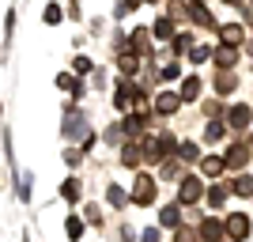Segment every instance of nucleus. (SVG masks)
Masks as SVG:
<instances>
[{
	"instance_id": "f03ea898",
	"label": "nucleus",
	"mask_w": 253,
	"mask_h": 242,
	"mask_svg": "<svg viewBox=\"0 0 253 242\" xmlns=\"http://www.w3.org/2000/svg\"><path fill=\"white\" fill-rule=\"evenodd\" d=\"M215 61H219L223 68H231V64H234V49H219V53H215Z\"/></svg>"
},
{
	"instance_id": "423d86ee",
	"label": "nucleus",
	"mask_w": 253,
	"mask_h": 242,
	"mask_svg": "<svg viewBox=\"0 0 253 242\" xmlns=\"http://www.w3.org/2000/svg\"><path fill=\"white\" fill-rule=\"evenodd\" d=\"M159 106H163V110H174V106H178V98H174V95H163V98H159Z\"/></svg>"
},
{
	"instance_id": "39448f33",
	"label": "nucleus",
	"mask_w": 253,
	"mask_h": 242,
	"mask_svg": "<svg viewBox=\"0 0 253 242\" xmlns=\"http://www.w3.org/2000/svg\"><path fill=\"white\" fill-rule=\"evenodd\" d=\"M155 34H159V38H167V34H170V23L159 19V23H155Z\"/></svg>"
},
{
	"instance_id": "7ed1b4c3",
	"label": "nucleus",
	"mask_w": 253,
	"mask_h": 242,
	"mask_svg": "<svg viewBox=\"0 0 253 242\" xmlns=\"http://www.w3.org/2000/svg\"><path fill=\"white\" fill-rule=\"evenodd\" d=\"M61 87H64V91H72V95H80V84H76L72 76H61Z\"/></svg>"
},
{
	"instance_id": "20e7f679",
	"label": "nucleus",
	"mask_w": 253,
	"mask_h": 242,
	"mask_svg": "<svg viewBox=\"0 0 253 242\" xmlns=\"http://www.w3.org/2000/svg\"><path fill=\"white\" fill-rule=\"evenodd\" d=\"M223 38H231V42H238V38H242V27H223Z\"/></svg>"
},
{
	"instance_id": "f257e3e1",
	"label": "nucleus",
	"mask_w": 253,
	"mask_h": 242,
	"mask_svg": "<svg viewBox=\"0 0 253 242\" xmlns=\"http://www.w3.org/2000/svg\"><path fill=\"white\" fill-rule=\"evenodd\" d=\"M197 91H201V80H197V76H189V80H185V87H181V95H185V98H197Z\"/></svg>"
}]
</instances>
